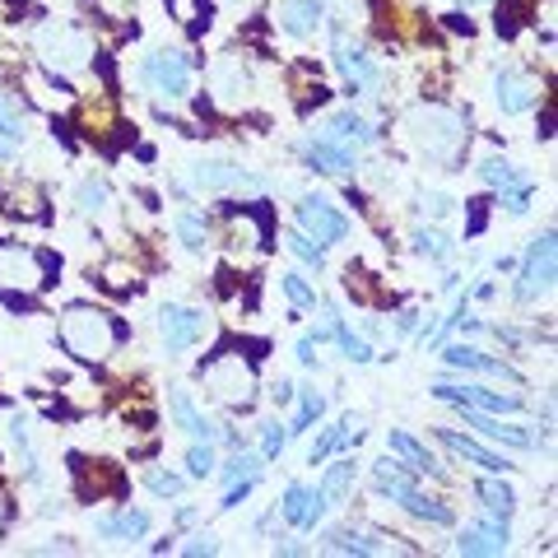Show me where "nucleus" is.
Here are the masks:
<instances>
[{"mask_svg": "<svg viewBox=\"0 0 558 558\" xmlns=\"http://www.w3.org/2000/svg\"><path fill=\"white\" fill-rule=\"evenodd\" d=\"M140 80H145L154 94H163V98H186V89H191V57L182 47L149 51V57L140 61Z\"/></svg>", "mask_w": 558, "mask_h": 558, "instance_id": "nucleus-4", "label": "nucleus"}, {"mask_svg": "<svg viewBox=\"0 0 558 558\" xmlns=\"http://www.w3.org/2000/svg\"><path fill=\"white\" fill-rule=\"evenodd\" d=\"M508 517H484L475 526H465L457 549L461 554H508Z\"/></svg>", "mask_w": 558, "mask_h": 558, "instance_id": "nucleus-14", "label": "nucleus"}, {"mask_svg": "<svg viewBox=\"0 0 558 558\" xmlns=\"http://www.w3.org/2000/svg\"><path fill=\"white\" fill-rule=\"evenodd\" d=\"M0 521H5V508H0Z\"/></svg>", "mask_w": 558, "mask_h": 558, "instance_id": "nucleus-53", "label": "nucleus"}, {"mask_svg": "<svg viewBox=\"0 0 558 558\" xmlns=\"http://www.w3.org/2000/svg\"><path fill=\"white\" fill-rule=\"evenodd\" d=\"M94 5H98L102 14H121V10H126V5H131V0H94Z\"/></svg>", "mask_w": 558, "mask_h": 558, "instance_id": "nucleus-49", "label": "nucleus"}, {"mask_svg": "<svg viewBox=\"0 0 558 558\" xmlns=\"http://www.w3.org/2000/svg\"><path fill=\"white\" fill-rule=\"evenodd\" d=\"M461 5H484V0H461Z\"/></svg>", "mask_w": 558, "mask_h": 558, "instance_id": "nucleus-52", "label": "nucleus"}, {"mask_svg": "<svg viewBox=\"0 0 558 558\" xmlns=\"http://www.w3.org/2000/svg\"><path fill=\"white\" fill-rule=\"evenodd\" d=\"M284 247H289L293 256H299L307 270H322V266H326V247H322V242H312L303 229H293V233L284 238Z\"/></svg>", "mask_w": 558, "mask_h": 558, "instance_id": "nucleus-34", "label": "nucleus"}, {"mask_svg": "<svg viewBox=\"0 0 558 558\" xmlns=\"http://www.w3.org/2000/svg\"><path fill=\"white\" fill-rule=\"evenodd\" d=\"M205 381H209V391H215L219 400H229V405H238V400L252 396V368H247L242 359H219V363H209Z\"/></svg>", "mask_w": 558, "mask_h": 558, "instance_id": "nucleus-12", "label": "nucleus"}, {"mask_svg": "<svg viewBox=\"0 0 558 558\" xmlns=\"http://www.w3.org/2000/svg\"><path fill=\"white\" fill-rule=\"evenodd\" d=\"M117 340H121L117 322L108 317V312H98V307H70L65 322H61V344L84 363L108 359L117 349Z\"/></svg>", "mask_w": 558, "mask_h": 558, "instance_id": "nucleus-1", "label": "nucleus"}, {"mask_svg": "<svg viewBox=\"0 0 558 558\" xmlns=\"http://www.w3.org/2000/svg\"><path fill=\"white\" fill-rule=\"evenodd\" d=\"M275 24L289 33V38H312L326 24V0H284L275 14Z\"/></svg>", "mask_w": 558, "mask_h": 558, "instance_id": "nucleus-15", "label": "nucleus"}, {"mask_svg": "<svg viewBox=\"0 0 558 558\" xmlns=\"http://www.w3.org/2000/svg\"><path fill=\"white\" fill-rule=\"evenodd\" d=\"M172 233L182 238V247H186V252H205L209 223H205V215H196V209H182V215L172 219Z\"/></svg>", "mask_w": 558, "mask_h": 558, "instance_id": "nucleus-32", "label": "nucleus"}, {"mask_svg": "<svg viewBox=\"0 0 558 558\" xmlns=\"http://www.w3.org/2000/svg\"><path fill=\"white\" fill-rule=\"evenodd\" d=\"M266 396L275 400V405H289V400H293V396H299V391H293V381H289V377H275Z\"/></svg>", "mask_w": 558, "mask_h": 558, "instance_id": "nucleus-47", "label": "nucleus"}, {"mask_svg": "<svg viewBox=\"0 0 558 558\" xmlns=\"http://www.w3.org/2000/svg\"><path fill=\"white\" fill-rule=\"evenodd\" d=\"M433 396L447 400V405L484 410V414H517V410H521V396L494 391V387H447V381H438V387H433Z\"/></svg>", "mask_w": 558, "mask_h": 558, "instance_id": "nucleus-8", "label": "nucleus"}, {"mask_svg": "<svg viewBox=\"0 0 558 558\" xmlns=\"http://www.w3.org/2000/svg\"><path fill=\"white\" fill-rule=\"evenodd\" d=\"M28 135V121H24V112L14 108V102L0 94V140H5V145H14V140H24Z\"/></svg>", "mask_w": 558, "mask_h": 558, "instance_id": "nucleus-35", "label": "nucleus"}, {"mask_svg": "<svg viewBox=\"0 0 558 558\" xmlns=\"http://www.w3.org/2000/svg\"><path fill=\"white\" fill-rule=\"evenodd\" d=\"M326 414V396L312 387V391H303V405H299V418H293V428L289 433H307L312 424H317V418Z\"/></svg>", "mask_w": 558, "mask_h": 558, "instance_id": "nucleus-37", "label": "nucleus"}, {"mask_svg": "<svg viewBox=\"0 0 558 558\" xmlns=\"http://www.w3.org/2000/svg\"><path fill=\"white\" fill-rule=\"evenodd\" d=\"M38 51L47 57V65H57L61 75H70V70H84L94 57V43L84 38V33L75 24H47L38 33Z\"/></svg>", "mask_w": 558, "mask_h": 558, "instance_id": "nucleus-5", "label": "nucleus"}, {"mask_svg": "<svg viewBox=\"0 0 558 558\" xmlns=\"http://www.w3.org/2000/svg\"><path fill=\"white\" fill-rule=\"evenodd\" d=\"M354 475H359V465L349 461V457H344V461H336V465H330L326 475H322V484H317V488H322V498L330 502V508L349 498V488H354Z\"/></svg>", "mask_w": 558, "mask_h": 558, "instance_id": "nucleus-29", "label": "nucleus"}, {"mask_svg": "<svg viewBox=\"0 0 558 558\" xmlns=\"http://www.w3.org/2000/svg\"><path fill=\"white\" fill-rule=\"evenodd\" d=\"M260 475V457H252V451H238V457L229 461V465H223V480H256Z\"/></svg>", "mask_w": 558, "mask_h": 558, "instance_id": "nucleus-40", "label": "nucleus"}, {"mask_svg": "<svg viewBox=\"0 0 558 558\" xmlns=\"http://www.w3.org/2000/svg\"><path fill=\"white\" fill-rule=\"evenodd\" d=\"M293 219H299V229L312 242H322V247H336V242L349 238V219L326 196H303L299 209H293Z\"/></svg>", "mask_w": 558, "mask_h": 558, "instance_id": "nucleus-6", "label": "nucleus"}, {"mask_svg": "<svg viewBox=\"0 0 558 558\" xmlns=\"http://www.w3.org/2000/svg\"><path fill=\"white\" fill-rule=\"evenodd\" d=\"M75 201H80L84 215H102V209H108V186H102L98 178H84L80 191H75Z\"/></svg>", "mask_w": 558, "mask_h": 558, "instance_id": "nucleus-38", "label": "nucleus"}, {"mask_svg": "<svg viewBox=\"0 0 558 558\" xmlns=\"http://www.w3.org/2000/svg\"><path fill=\"white\" fill-rule=\"evenodd\" d=\"M0 284H20V289L43 284L38 256L24 252V247H0Z\"/></svg>", "mask_w": 558, "mask_h": 558, "instance_id": "nucleus-25", "label": "nucleus"}, {"mask_svg": "<svg viewBox=\"0 0 558 558\" xmlns=\"http://www.w3.org/2000/svg\"><path fill=\"white\" fill-rule=\"evenodd\" d=\"M326 508H330V502L322 498V488L299 484V480H293V484L284 488V498H279V517H284L293 531H317L322 517H326Z\"/></svg>", "mask_w": 558, "mask_h": 558, "instance_id": "nucleus-9", "label": "nucleus"}, {"mask_svg": "<svg viewBox=\"0 0 558 558\" xmlns=\"http://www.w3.org/2000/svg\"><path fill=\"white\" fill-rule=\"evenodd\" d=\"M145 484H149V494H159V498H178L182 488H186V480H182V475H172V470H154Z\"/></svg>", "mask_w": 558, "mask_h": 558, "instance_id": "nucleus-41", "label": "nucleus"}, {"mask_svg": "<svg viewBox=\"0 0 558 558\" xmlns=\"http://www.w3.org/2000/svg\"><path fill=\"white\" fill-rule=\"evenodd\" d=\"M284 442H289V428L266 424V433H260V457H266V461H275L279 451H284Z\"/></svg>", "mask_w": 558, "mask_h": 558, "instance_id": "nucleus-42", "label": "nucleus"}, {"mask_svg": "<svg viewBox=\"0 0 558 558\" xmlns=\"http://www.w3.org/2000/svg\"><path fill=\"white\" fill-rule=\"evenodd\" d=\"M442 363H447V368H470V373H488V377L517 381V373L508 368V363H502V359H484L475 344H447L442 349Z\"/></svg>", "mask_w": 558, "mask_h": 558, "instance_id": "nucleus-24", "label": "nucleus"}, {"mask_svg": "<svg viewBox=\"0 0 558 558\" xmlns=\"http://www.w3.org/2000/svg\"><path fill=\"white\" fill-rule=\"evenodd\" d=\"M494 98H498V112L502 117H521V112H531L535 102H539V84L526 75V70L502 65L498 75H494Z\"/></svg>", "mask_w": 558, "mask_h": 558, "instance_id": "nucleus-10", "label": "nucleus"}, {"mask_svg": "<svg viewBox=\"0 0 558 558\" xmlns=\"http://www.w3.org/2000/svg\"><path fill=\"white\" fill-rule=\"evenodd\" d=\"M209 84H215V98L223 102V108H242V98H247V89H252V80H247V70H242L238 57L219 61L215 70H209Z\"/></svg>", "mask_w": 558, "mask_h": 558, "instance_id": "nucleus-19", "label": "nucleus"}, {"mask_svg": "<svg viewBox=\"0 0 558 558\" xmlns=\"http://www.w3.org/2000/svg\"><path fill=\"white\" fill-rule=\"evenodd\" d=\"M336 70L344 75V84H349V94H368L373 84H377V65H373V57L363 51L359 43H349V38H336Z\"/></svg>", "mask_w": 558, "mask_h": 558, "instance_id": "nucleus-11", "label": "nucleus"}, {"mask_svg": "<svg viewBox=\"0 0 558 558\" xmlns=\"http://www.w3.org/2000/svg\"><path fill=\"white\" fill-rule=\"evenodd\" d=\"M330 336L340 340V349H344V359H349V363H373V359H377V354H373V344L363 340V336H354V330L340 322V312H336V307H330Z\"/></svg>", "mask_w": 558, "mask_h": 558, "instance_id": "nucleus-30", "label": "nucleus"}, {"mask_svg": "<svg viewBox=\"0 0 558 558\" xmlns=\"http://www.w3.org/2000/svg\"><path fill=\"white\" fill-rule=\"evenodd\" d=\"M326 135L336 140V145H344V149H363V145H373V140H377V131L368 126V117H359L354 108H344V112L330 117Z\"/></svg>", "mask_w": 558, "mask_h": 558, "instance_id": "nucleus-22", "label": "nucleus"}, {"mask_svg": "<svg viewBox=\"0 0 558 558\" xmlns=\"http://www.w3.org/2000/svg\"><path fill=\"white\" fill-rule=\"evenodd\" d=\"M322 545H326L330 554H387V549H391L381 535H373V531H349V526L326 531Z\"/></svg>", "mask_w": 558, "mask_h": 558, "instance_id": "nucleus-26", "label": "nucleus"}, {"mask_svg": "<svg viewBox=\"0 0 558 558\" xmlns=\"http://www.w3.org/2000/svg\"><path fill=\"white\" fill-rule=\"evenodd\" d=\"M418 326V312L410 307V312H400V317H396V336H410V330Z\"/></svg>", "mask_w": 558, "mask_h": 558, "instance_id": "nucleus-48", "label": "nucleus"}, {"mask_svg": "<svg viewBox=\"0 0 558 558\" xmlns=\"http://www.w3.org/2000/svg\"><path fill=\"white\" fill-rule=\"evenodd\" d=\"M554 266H558V247H554V229L535 233L526 260H521V275H517V303H539L554 293Z\"/></svg>", "mask_w": 558, "mask_h": 558, "instance_id": "nucleus-3", "label": "nucleus"}, {"mask_svg": "<svg viewBox=\"0 0 558 558\" xmlns=\"http://www.w3.org/2000/svg\"><path fill=\"white\" fill-rule=\"evenodd\" d=\"M410 247H414V256H424V260H447L451 252H457V242H451L442 229H414Z\"/></svg>", "mask_w": 558, "mask_h": 558, "instance_id": "nucleus-31", "label": "nucleus"}, {"mask_svg": "<svg viewBox=\"0 0 558 558\" xmlns=\"http://www.w3.org/2000/svg\"><path fill=\"white\" fill-rule=\"evenodd\" d=\"M480 182L494 186V191H512V186H521L526 178H521L517 163H508V159H484L480 163Z\"/></svg>", "mask_w": 558, "mask_h": 558, "instance_id": "nucleus-33", "label": "nucleus"}, {"mask_svg": "<svg viewBox=\"0 0 558 558\" xmlns=\"http://www.w3.org/2000/svg\"><path fill=\"white\" fill-rule=\"evenodd\" d=\"M182 554H191V558H196V554H219V539L209 535V531H201V535H191V539H186Z\"/></svg>", "mask_w": 558, "mask_h": 558, "instance_id": "nucleus-45", "label": "nucleus"}, {"mask_svg": "<svg viewBox=\"0 0 558 558\" xmlns=\"http://www.w3.org/2000/svg\"><path fill=\"white\" fill-rule=\"evenodd\" d=\"M94 531H98L102 539H145V535H149V512H145V508L102 512V517H94Z\"/></svg>", "mask_w": 558, "mask_h": 558, "instance_id": "nucleus-18", "label": "nucleus"}, {"mask_svg": "<svg viewBox=\"0 0 558 558\" xmlns=\"http://www.w3.org/2000/svg\"><path fill=\"white\" fill-rule=\"evenodd\" d=\"M391 502H396V508H405L410 517L428 521V526H451V521H457V512H451L442 498H428V494H418V484H410L405 494H396Z\"/></svg>", "mask_w": 558, "mask_h": 558, "instance_id": "nucleus-23", "label": "nucleus"}, {"mask_svg": "<svg viewBox=\"0 0 558 558\" xmlns=\"http://www.w3.org/2000/svg\"><path fill=\"white\" fill-rule=\"evenodd\" d=\"M279 289H284V299H289L293 307H317V289H312L303 275H293V270L279 275Z\"/></svg>", "mask_w": 558, "mask_h": 558, "instance_id": "nucleus-36", "label": "nucleus"}, {"mask_svg": "<svg viewBox=\"0 0 558 558\" xmlns=\"http://www.w3.org/2000/svg\"><path fill=\"white\" fill-rule=\"evenodd\" d=\"M168 405H172V418H178V428H186L196 442H215V424H209V414H201V405L191 400V391L186 387H172V396H168Z\"/></svg>", "mask_w": 558, "mask_h": 558, "instance_id": "nucleus-20", "label": "nucleus"}, {"mask_svg": "<svg viewBox=\"0 0 558 558\" xmlns=\"http://www.w3.org/2000/svg\"><path fill=\"white\" fill-rule=\"evenodd\" d=\"M159 336L168 354H182L205 336V312L201 307H186V303H163L159 307Z\"/></svg>", "mask_w": 558, "mask_h": 558, "instance_id": "nucleus-7", "label": "nucleus"}, {"mask_svg": "<svg viewBox=\"0 0 558 558\" xmlns=\"http://www.w3.org/2000/svg\"><path fill=\"white\" fill-rule=\"evenodd\" d=\"M465 424H475L488 442H502V447H517V451H531L535 447V433L526 424H502V418L484 414V410H465Z\"/></svg>", "mask_w": 558, "mask_h": 558, "instance_id": "nucleus-17", "label": "nucleus"}, {"mask_svg": "<svg viewBox=\"0 0 558 558\" xmlns=\"http://www.w3.org/2000/svg\"><path fill=\"white\" fill-rule=\"evenodd\" d=\"M191 182L201 191H233V186H247V168H238L233 159H196L191 163Z\"/></svg>", "mask_w": 558, "mask_h": 558, "instance_id": "nucleus-16", "label": "nucleus"}, {"mask_svg": "<svg viewBox=\"0 0 558 558\" xmlns=\"http://www.w3.org/2000/svg\"><path fill=\"white\" fill-rule=\"evenodd\" d=\"M229 5H233V10H252V5H256V0H229Z\"/></svg>", "mask_w": 558, "mask_h": 558, "instance_id": "nucleus-50", "label": "nucleus"}, {"mask_svg": "<svg viewBox=\"0 0 558 558\" xmlns=\"http://www.w3.org/2000/svg\"><path fill=\"white\" fill-rule=\"evenodd\" d=\"M531 196H535V186H531V182H521V186H512V191H502V205H508L512 215H526V209H531Z\"/></svg>", "mask_w": 558, "mask_h": 558, "instance_id": "nucleus-43", "label": "nucleus"}, {"mask_svg": "<svg viewBox=\"0 0 558 558\" xmlns=\"http://www.w3.org/2000/svg\"><path fill=\"white\" fill-rule=\"evenodd\" d=\"M186 470H191L196 480H209V475H215V470H219L215 447H209V442H191V451H186Z\"/></svg>", "mask_w": 558, "mask_h": 558, "instance_id": "nucleus-39", "label": "nucleus"}, {"mask_svg": "<svg viewBox=\"0 0 558 558\" xmlns=\"http://www.w3.org/2000/svg\"><path fill=\"white\" fill-rule=\"evenodd\" d=\"M391 457H400V461H405L410 470H414V475H442V465L438 461H433V451L424 447V442H414L410 438V433H400V428H391Z\"/></svg>", "mask_w": 558, "mask_h": 558, "instance_id": "nucleus-27", "label": "nucleus"}, {"mask_svg": "<svg viewBox=\"0 0 558 558\" xmlns=\"http://www.w3.org/2000/svg\"><path fill=\"white\" fill-rule=\"evenodd\" d=\"M438 438L451 447V451H457V457L461 461H470V465H480V470H488V475H502V470H512V461L508 457H498V451H488V447H480L475 438H461V433L457 428H442L438 433Z\"/></svg>", "mask_w": 558, "mask_h": 558, "instance_id": "nucleus-21", "label": "nucleus"}, {"mask_svg": "<svg viewBox=\"0 0 558 558\" xmlns=\"http://www.w3.org/2000/svg\"><path fill=\"white\" fill-rule=\"evenodd\" d=\"M303 159L312 163V168H322V172H336V178H349V172L359 168V149H344V145H336L326 131L322 135H312L307 145H303Z\"/></svg>", "mask_w": 558, "mask_h": 558, "instance_id": "nucleus-13", "label": "nucleus"}, {"mask_svg": "<svg viewBox=\"0 0 558 558\" xmlns=\"http://www.w3.org/2000/svg\"><path fill=\"white\" fill-rule=\"evenodd\" d=\"M0 159H10V145H5V140H0Z\"/></svg>", "mask_w": 558, "mask_h": 558, "instance_id": "nucleus-51", "label": "nucleus"}, {"mask_svg": "<svg viewBox=\"0 0 558 558\" xmlns=\"http://www.w3.org/2000/svg\"><path fill=\"white\" fill-rule=\"evenodd\" d=\"M405 131L428 154V163H451L461 154V117H451L447 108H414L405 117Z\"/></svg>", "mask_w": 558, "mask_h": 558, "instance_id": "nucleus-2", "label": "nucleus"}, {"mask_svg": "<svg viewBox=\"0 0 558 558\" xmlns=\"http://www.w3.org/2000/svg\"><path fill=\"white\" fill-rule=\"evenodd\" d=\"M451 205H457V201H451L447 191H433V196H424V209H428L433 219H447V215H451Z\"/></svg>", "mask_w": 558, "mask_h": 558, "instance_id": "nucleus-46", "label": "nucleus"}, {"mask_svg": "<svg viewBox=\"0 0 558 558\" xmlns=\"http://www.w3.org/2000/svg\"><path fill=\"white\" fill-rule=\"evenodd\" d=\"M475 494L484 498V512L488 517H512L517 512V488L502 484L498 475H488V470H484V480H475Z\"/></svg>", "mask_w": 558, "mask_h": 558, "instance_id": "nucleus-28", "label": "nucleus"}, {"mask_svg": "<svg viewBox=\"0 0 558 558\" xmlns=\"http://www.w3.org/2000/svg\"><path fill=\"white\" fill-rule=\"evenodd\" d=\"M322 340H326V330H307V336L299 340V363H303V368H312V363H317Z\"/></svg>", "mask_w": 558, "mask_h": 558, "instance_id": "nucleus-44", "label": "nucleus"}]
</instances>
